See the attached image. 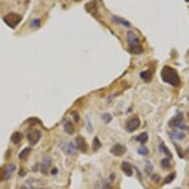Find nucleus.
I'll return each instance as SVG.
<instances>
[{
  "mask_svg": "<svg viewBox=\"0 0 189 189\" xmlns=\"http://www.w3.org/2000/svg\"><path fill=\"white\" fill-rule=\"evenodd\" d=\"M161 78L164 82L168 83L171 86L177 87L180 84V78L177 71L168 65L164 67L161 70Z\"/></svg>",
  "mask_w": 189,
  "mask_h": 189,
  "instance_id": "nucleus-1",
  "label": "nucleus"
},
{
  "mask_svg": "<svg viewBox=\"0 0 189 189\" xmlns=\"http://www.w3.org/2000/svg\"><path fill=\"white\" fill-rule=\"evenodd\" d=\"M127 40H128L130 49L133 52H135V54H141V52H143L142 47L140 45L139 38L136 36L135 33H133L132 31H129L128 34H127Z\"/></svg>",
  "mask_w": 189,
  "mask_h": 189,
  "instance_id": "nucleus-2",
  "label": "nucleus"
},
{
  "mask_svg": "<svg viewBox=\"0 0 189 189\" xmlns=\"http://www.w3.org/2000/svg\"><path fill=\"white\" fill-rule=\"evenodd\" d=\"M3 19H4V22H5L8 26H10L11 28H15L21 22L22 17L18 14H16V13H9V14L6 15Z\"/></svg>",
  "mask_w": 189,
  "mask_h": 189,
  "instance_id": "nucleus-3",
  "label": "nucleus"
},
{
  "mask_svg": "<svg viewBox=\"0 0 189 189\" xmlns=\"http://www.w3.org/2000/svg\"><path fill=\"white\" fill-rule=\"evenodd\" d=\"M140 126H141V121H140L139 118L136 116V117L131 118V119L128 121L127 126H126V129L129 133H133V132H135L136 130L139 129Z\"/></svg>",
  "mask_w": 189,
  "mask_h": 189,
  "instance_id": "nucleus-4",
  "label": "nucleus"
},
{
  "mask_svg": "<svg viewBox=\"0 0 189 189\" xmlns=\"http://www.w3.org/2000/svg\"><path fill=\"white\" fill-rule=\"evenodd\" d=\"M169 127L171 128H179V129H185L186 127L183 124V117L181 114H178L176 117L171 119L168 123Z\"/></svg>",
  "mask_w": 189,
  "mask_h": 189,
  "instance_id": "nucleus-5",
  "label": "nucleus"
},
{
  "mask_svg": "<svg viewBox=\"0 0 189 189\" xmlns=\"http://www.w3.org/2000/svg\"><path fill=\"white\" fill-rule=\"evenodd\" d=\"M40 139H41V132L39 130H34L30 134H28V141L33 146L34 145H37Z\"/></svg>",
  "mask_w": 189,
  "mask_h": 189,
  "instance_id": "nucleus-6",
  "label": "nucleus"
},
{
  "mask_svg": "<svg viewBox=\"0 0 189 189\" xmlns=\"http://www.w3.org/2000/svg\"><path fill=\"white\" fill-rule=\"evenodd\" d=\"M126 151L127 149L124 146H122V145H120V144H117V145H115V146H113L111 148V149H110V152H111L112 155L115 156H121L126 152Z\"/></svg>",
  "mask_w": 189,
  "mask_h": 189,
  "instance_id": "nucleus-7",
  "label": "nucleus"
},
{
  "mask_svg": "<svg viewBox=\"0 0 189 189\" xmlns=\"http://www.w3.org/2000/svg\"><path fill=\"white\" fill-rule=\"evenodd\" d=\"M76 148L81 151L82 152H87V144L85 142V139L81 137V136H78L76 137Z\"/></svg>",
  "mask_w": 189,
  "mask_h": 189,
  "instance_id": "nucleus-8",
  "label": "nucleus"
},
{
  "mask_svg": "<svg viewBox=\"0 0 189 189\" xmlns=\"http://www.w3.org/2000/svg\"><path fill=\"white\" fill-rule=\"evenodd\" d=\"M61 148H63V151L64 152H67L68 155H73V153L75 152L76 146L71 142H69V143L64 142V147H61Z\"/></svg>",
  "mask_w": 189,
  "mask_h": 189,
  "instance_id": "nucleus-9",
  "label": "nucleus"
},
{
  "mask_svg": "<svg viewBox=\"0 0 189 189\" xmlns=\"http://www.w3.org/2000/svg\"><path fill=\"white\" fill-rule=\"evenodd\" d=\"M51 162H52V160H51V159H49V157L44 159L42 164H41V168H40L43 174H45V175L48 174V168H49V166L51 165Z\"/></svg>",
  "mask_w": 189,
  "mask_h": 189,
  "instance_id": "nucleus-10",
  "label": "nucleus"
},
{
  "mask_svg": "<svg viewBox=\"0 0 189 189\" xmlns=\"http://www.w3.org/2000/svg\"><path fill=\"white\" fill-rule=\"evenodd\" d=\"M122 170L124 171L125 174L128 175V176H132V175H133V169H132L129 162H127V161L122 162Z\"/></svg>",
  "mask_w": 189,
  "mask_h": 189,
  "instance_id": "nucleus-11",
  "label": "nucleus"
},
{
  "mask_svg": "<svg viewBox=\"0 0 189 189\" xmlns=\"http://www.w3.org/2000/svg\"><path fill=\"white\" fill-rule=\"evenodd\" d=\"M64 129L68 135H72L74 133V126L70 121H67L64 125Z\"/></svg>",
  "mask_w": 189,
  "mask_h": 189,
  "instance_id": "nucleus-12",
  "label": "nucleus"
},
{
  "mask_svg": "<svg viewBox=\"0 0 189 189\" xmlns=\"http://www.w3.org/2000/svg\"><path fill=\"white\" fill-rule=\"evenodd\" d=\"M22 139H23V135H22L20 132H15L13 133V135L11 136V141L13 144H19Z\"/></svg>",
  "mask_w": 189,
  "mask_h": 189,
  "instance_id": "nucleus-13",
  "label": "nucleus"
},
{
  "mask_svg": "<svg viewBox=\"0 0 189 189\" xmlns=\"http://www.w3.org/2000/svg\"><path fill=\"white\" fill-rule=\"evenodd\" d=\"M112 20L115 22V23H117V24H121L123 26H125V27H130V23H129L128 21H126L125 19H122V18H120V17H118V16H113Z\"/></svg>",
  "mask_w": 189,
  "mask_h": 189,
  "instance_id": "nucleus-14",
  "label": "nucleus"
},
{
  "mask_svg": "<svg viewBox=\"0 0 189 189\" xmlns=\"http://www.w3.org/2000/svg\"><path fill=\"white\" fill-rule=\"evenodd\" d=\"M148 134L145 132V133H142L140 134L139 136H137V137L135 138V140L137 141V142H140L141 144H145L148 142Z\"/></svg>",
  "mask_w": 189,
  "mask_h": 189,
  "instance_id": "nucleus-15",
  "label": "nucleus"
},
{
  "mask_svg": "<svg viewBox=\"0 0 189 189\" xmlns=\"http://www.w3.org/2000/svg\"><path fill=\"white\" fill-rule=\"evenodd\" d=\"M10 171L9 169H7L5 166H2V168H0V181H2V180L6 179L8 177V173H9Z\"/></svg>",
  "mask_w": 189,
  "mask_h": 189,
  "instance_id": "nucleus-16",
  "label": "nucleus"
},
{
  "mask_svg": "<svg viewBox=\"0 0 189 189\" xmlns=\"http://www.w3.org/2000/svg\"><path fill=\"white\" fill-rule=\"evenodd\" d=\"M140 76L142 77V79L148 81L152 78V72L151 70H145V71H142L140 73Z\"/></svg>",
  "mask_w": 189,
  "mask_h": 189,
  "instance_id": "nucleus-17",
  "label": "nucleus"
},
{
  "mask_svg": "<svg viewBox=\"0 0 189 189\" xmlns=\"http://www.w3.org/2000/svg\"><path fill=\"white\" fill-rule=\"evenodd\" d=\"M160 164H161V168H164V169H169V168H171V164H170V160H169V159H166V157L161 160Z\"/></svg>",
  "mask_w": 189,
  "mask_h": 189,
  "instance_id": "nucleus-18",
  "label": "nucleus"
},
{
  "mask_svg": "<svg viewBox=\"0 0 189 189\" xmlns=\"http://www.w3.org/2000/svg\"><path fill=\"white\" fill-rule=\"evenodd\" d=\"M170 136L176 140H183L184 138H185V134L182 133V132H173Z\"/></svg>",
  "mask_w": 189,
  "mask_h": 189,
  "instance_id": "nucleus-19",
  "label": "nucleus"
},
{
  "mask_svg": "<svg viewBox=\"0 0 189 189\" xmlns=\"http://www.w3.org/2000/svg\"><path fill=\"white\" fill-rule=\"evenodd\" d=\"M31 152V148H26L25 149H23L21 152H20V155H19V159L20 160H23V159H26L28 156H29V153Z\"/></svg>",
  "mask_w": 189,
  "mask_h": 189,
  "instance_id": "nucleus-20",
  "label": "nucleus"
},
{
  "mask_svg": "<svg viewBox=\"0 0 189 189\" xmlns=\"http://www.w3.org/2000/svg\"><path fill=\"white\" fill-rule=\"evenodd\" d=\"M160 148L162 149V152H164V155L166 156H168V159H171V157H172V155H171V152H169V149L168 148H166L165 146H164V144H160Z\"/></svg>",
  "mask_w": 189,
  "mask_h": 189,
  "instance_id": "nucleus-21",
  "label": "nucleus"
},
{
  "mask_svg": "<svg viewBox=\"0 0 189 189\" xmlns=\"http://www.w3.org/2000/svg\"><path fill=\"white\" fill-rule=\"evenodd\" d=\"M175 176H176L175 172H172V173L168 174V176L164 178V184H169V183H171V182H172L173 180H174Z\"/></svg>",
  "mask_w": 189,
  "mask_h": 189,
  "instance_id": "nucleus-22",
  "label": "nucleus"
},
{
  "mask_svg": "<svg viewBox=\"0 0 189 189\" xmlns=\"http://www.w3.org/2000/svg\"><path fill=\"white\" fill-rule=\"evenodd\" d=\"M86 129L89 133H92V131H93V126H92L91 120L88 116H86Z\"/></svg>",
  "mask_w": 189,
  "mask_h": 189,
  "instance_id": "nucleus-23",
  "label": "nucleus"
},
{
  "mask_svg": "<svg viewBox=\"0 0 189 189\" xmlns=\"http://www.w3.org/2000/svg\"><path fill=\"white\" fill-rule=\"evenodd\" d=\"M102 120L106 123V124H108V123H110L111 122V120H112V116L110 115L109 113H104L103 115H102Z\"/></svg>",
  "mask_w": 189,
  "mask_h": 189,
  "instance_id": "nucleus-24",
  "label": "nucleus"
},
{
  "mask_svg": "<svg viewBox=\"0 0 189 189\" xmlns=\"http://www.w3.org/2000/svg\"><path fill=\"white\" fill-rule=\"evenodd\" d=\"M100 147H101V143H100L99 139L97 137L94 138V140H93V149L94 151H97Z\"/></svg>",
  "mask_w": 189,
  "mask_h": 189,
  "instance_id": "nucleus-25",
  "label": "nucleus"
},
{
  "mask_svg": "<svg viewBox=\"0 0 189 189\" xmlns=\"http://www.w3.org/2000/svg\"><path fill=\"white\" fill-rule=\"evenodd\" d=\"M138 152L140 153L141 156H148V149L146 147H141L138 149Z\"/></svg>",
  "mask_w": 189,
  "mask_h": 189,
  "instance_id": "nucleus-26",
  "label": "nucleus"
},
{
  "mask_svg": "<svg viewBox=\"0 0 189 189\" xmlns=\"http://www.w3.org/2000/svg\"><path fill=\"white\" fill-rule=\"evenodd\" d=\"M40 25H41V21H40V19H34L32 22H31V24H30L31 27H33V28H38V27H40Z\"/></svg>",
  "mask_w": 189,
  "mask_h": 189,
  "instance_id": "nucleus-27",
  "label": "nucleus"
},
{
  "mask_svg": "<svg viewBox=\"0 0 189 189\" xmlns=\"http://www.w3.org/2000/svg\"><path fill=\"white\" fill-rule=\"evenodd\" d=\"M146 164H147V165H146L147 172H148V174H151V172L152 171V164H151L149 161H146Z\"/></svg>",
  "mask_w": 189,
  "mask_h": 189,
  "instance_id": "nucleus-28",
  "label": "nucleus"
},
{
  "mask_svg": "<svg viewBox=\"0 0 189 189\" xmlns=\"http://www.w3.org/2000/svg\"><path fill=\"white\" fill-rule=\"evenodd\" d=\"M72 115L74 116V120H75L76 122H77L78 120H79V119H78V118H79V116H78V115H77V113H75V112H73V113H72Z\"/></svg>",
  "mask_w": 189,
  "mask_h": 189,
  "instance_id": "nucleus-29",
  "label": "nucleus"
},
{
  "mask_svg": "<svg viewBox=\"0 0 189 189\" xmlns=\"http://www.w3.org/2000/svg\"><path fill=\"white\" fill-rule=\"evenodd\" d=\"M52 175H56V174H58V168H54L52 170Z\"/></svg>",
  "mask_w": 189,
  "mask_h": 189,
  "instance_id": "nucleus-30",
  "label": "nucleus"
},
{
  "mask_svg": "<svg viewBox=\"0 0 189 189\" xmlns=\"http://www.w3.org/2000/svg\"><path fill=\"white\" fill-rule=\"evenodd\" d=\"M20 189H28V188H27V187H26V186H22V187H21Z\"/></svg>",
  "mask_w": 189,
  "mask_h": 189,
  "instance_id": "nucleus-31",
  "label": "nucleus"
},
{
  "mask_svg": "<svg viewBox=\"0 0 189 189\" xmlns=\"http://www.w3.org/2000/svg\"><path fill=\"white\" fill-rule=\"evenodd\" d=\"M185 1H186V2H189V0H185Z\"/></svg>",
  "mask_w": 189,
  "mask_h": 189,
  "instance_id": "nucleus-32",
  "label": "nucleus"
},
{
  "mask_svg": "<svg viewBox=\"0 0 189 189\" xmlns=\"http://www.w3.org/2000/svg\"><path fill=\"white\" fill-rule=\"evenodd\" d=\"M188 120H189V113H188Z\"/></svg>",
  "mask_w": 189,
  "mask_h": 189,
  "instance_id": "nucleus-33",
  "label": "nucleus"
},
{
  "mask_svg": "<svg viewBox=\"0 0 189 189\" xmlns=\"http://www.w3.org/2000/svg\"><path fill=\"white\" fill-rule=\"evenodd\" d=\"M41 189H45V188H41Z\"/></svg>",
  "mask_w": 189,
  "mask_h": 189,
  "instance_id": "nucleus-34",
  "label": "nucleus"
}]
</instances>
